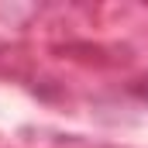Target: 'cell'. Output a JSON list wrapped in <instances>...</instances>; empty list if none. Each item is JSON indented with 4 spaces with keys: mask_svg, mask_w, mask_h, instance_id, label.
Segmentation results:
<instances>
[]
</instances>
